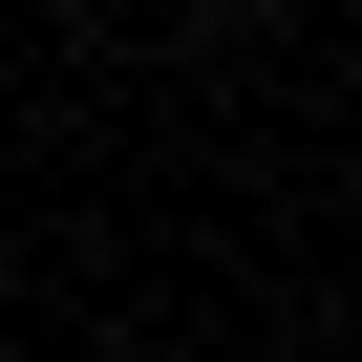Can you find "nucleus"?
<instances>
[{
    "label": "nucleus",
    "instance_id": "nucleus-1",
    "mask_svg": "<svg viewBox=\"0 0 362 362\" xmlns=\"http://www.w3.org/2000/svg\"><path fill=\"white\" fill-rule=\"evenodd\" d=\"M214 22H256V0H214Z\"/></svg>",
    "mask_w": 362,
    "mask_h": 362
}]
</instances>
